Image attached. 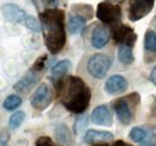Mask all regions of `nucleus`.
Instances as JSON below:
<instances>
[{
	"instance_id": "1",
	"label": "nucleus",
	"mask_w": 156,
	"mask_h": 146,
	"mask_svg": "<svg viewBox=\"0 0 156 146\" xmlns=\"http://www.w3.org/2000/svg\"><path fill=\"white\" fill-rule=\"evenodd\" d=\"M61 104L71 113L83 114L91 101V90L85 82L76 75L54 80Z\"/></svg>"
},
{
	"instance_id": "2",
	"label": "nucleus",
	"mask_w": 156,
	"mask_h": 146,
	"mask_svg": "<svg viewBox=\"0 0 156 146\" xmlns=\"http://www.w3.org/2000/svg\"><path fill=\"white\" fill-rule=\"evenodd\" d=\"M44 44L51 54H58L66 44L65 12L59 9H46L39 15Z\"/></svg>"
},
{
	"instance_id": "3",
	"label": "nucleus",
	"mask_w": 156,
	"mask_h": 146,
	"mask_svg": "<svg viewBox=\"0 0 156 146\" xmlns=\"http://www.w3.org/2000/svg\"><path fill=\"white\" fill-rule=\"evenodd\" d=\"M121 16V7L111 1H102L96 7V17L98 20L105 25L113 26V29L120 25Z\"/></svg>"
},
{
	"instance_id": "4",
	"label": "nucleus",
	"mask_w": 156,
	"mask_h": 146,
	"mask_svg": "<svg viewBox=\"0 0 156 146\" xmlns=\"http://www.w3.org/2000/svg\"><path fill=\"white\" fill-rule=\"evenodd\" d=\"M138 102H139V95L138 93H131L127 97L118 98L113 102V110H114L120 123L127 126L132 122L133 114L131 110V103L136 106Z\"/></svg>"
},
{
	"instance_id": "5",
	"label": "nucleus",
	"mask_w": 156,
	"mask_h": 146,
	"mask_svg": "<svg viewBox=\"0 0 156 146\" xmlns=\"http://www.w3.org/2000/svg\"><path fill=\"white\" fill-rule=\"evenodd\" d=\"M112 65V60L108 55L103 53H96L91 55L87 64L88 73L95 79H102L106 77Z\"/></svg>"
},
{
	"instance_id": "6",
	"label": "nucleus",
	"mask_w": 156,
	"mask_h": 146,
	"mask_svg": "<svg viewBox=\"0 0 156 146\" xmlns=\"http://www.w3.org/2000/svg\"><path fill=\"white\" fill-rule=\"evenodd\" d=\"M155 0H129V19L137 22L147 17L154 9Z\"/></svg>"
},
{
	"instance_id": "7",
	"label": "nucleus",
	"mask_w": 156,
	"mask_h": 146,
	"mask_svg": "<svg viewBox=\"0 0 156 146\" xmlns=\"http://www.w3.org/2000/svg\"><path fill=\"white\" fill-rule=\"evenodd\" d=\"M51 103H52L51 89H49L48 84L41 83L30 97V104L33 106V108L42 111V110L47 109Z\"/></svg>"
},
{
	"instance_id": "8",
	"label": "nucleus",
	"mask_w": 156,
	"mask_h": 146,
	"mask_svg": "<svg viewBox=\"0 0 156 146\" xmlns=\"http://www.w3.org/2000/svg\"><path fill=\"white\" fill-rule=\"evenodd\" d=\"M113 40L119 43V46H127L133 48L137 41V34L131 26L120 24L113 29Z\"/></svg>"
},
{
	"instance_id": "9",
	"label": "nucleus",
	"mask_w": 156,
	"mask_h": 146,
	"mask_svg": "<svg viewBox=\"0 0 156 146\" xmlns=\"http://www.w3.org/2000/svg\"><path fill=\"white\" fill-rule=\"evenodd\" d=\"M1 13H2V17L7 22L13 23V24H20L27 18L25 11L22 7H20L18 5L11 4V2L4 4L1 6Z\"/></svg>"
},
{
	"instance_id": "10",
	"label": "nucleus",
	"mask_w": 156,
	"mask_h": 146,
	"mask_svg": "<svg viewBox=\"0 0 156 146\" xmlns=\"http://www.w3.org/2000/svg\"><path fill=\"white\" fill-rule=\"evenodd\" d=\"M127 88H129V83H127L126 78L120 74L111 75L105 83V91L112 96L125 92L127 90Z\"/></svg>"
},
{
	"instance_id": "11",
	"label": "nucleus",
	"mask_w": 156,
	"mask_h": 146,
	"mask_svg": "<svg viewBox=\"0 0 156 146\" xmlns=\"http://www.w3.org/2000/svg\"><path fill=\"white\" fill-rule=\"evenodd\" d=\"M90 120L94 125L98 126H106L109 127L113 123V117H112V113L109 108L106 104H101L98 106L95 109L93 110L91 115H90Z\"/></svg>"
},
{
	"instance_id": "12",
	"label": "nucleus",
	"mask_w": 156,
	"mask_h": 146,
	"mask_svg": "<svg viewBox=\"0 0 156 146\" xmlns=\"http://www.w3.org/2000/svg\"><path fill=\"white\" fill-rule=\"evenodd\" d=\"M40 73L35 72L30 68V71L25 73L23 77H20V80L13 84V90L20 93H27L31 88L35 86V84L39 82Z\"/></svg>"
},
{
	"instance_id": "13",
	"label": "nucleus",
	"mask_w": 156,
	"mask_h": 146,
	"mask_svg": "<svg viewBox=\"0 0 156 146\" xmlns=\"http://www.w3.org/2000/svg\"><path fill=\"white\" fill-rule=\"evenodd\" d=\"M113 133L108 130H98V129H89L84 134V143L88 145H101L111 141L113 139Z\"/></svg>"
},
{
	"instance_id": "14",
	"label": "nucleus",
	"mask_w": 156,
	"mask_h": 146,
	"mask_svg": "<svg viewBox=\"0 0 156 146\" xmlns=\"http://www.w3.org/2000/svg\"><path fill=\"white\" fill-rule=\"evenodd\" d=\"M111 40V30L105 25H96L91 34V46L96 49L103 48Z\"/></svg>"
},
{
	"instance_id": "15",
	"label": "nucleus",
	"mask_w": 156,
	"mask_h": 146,
	"mask_svg": "<svg viewBox=\"0 0 156 146\" xmlns=\"http://www.w3.org/2000/svg\"><path fill=\"white\" fill-rule=\"evenodd\" d=\"M145 62H151L156 57V31L149 29L144 35Z\"/></svg>"
},
{
	"instance_id": "16",
	"label": "nucleus",
	"mask_w": 156,
	"mask_h": 146,
	"mask_svg": "<svg viewBox=\"0 0 156 146\" xmlns=\"http://www.w3.org/2000/svg\"><path fill=\"white\" fill-rule=\"evenodd\" d=\"M129 137L132 141L143 144V143H151V139L154 138V133L150 128L147 127H133L130 133Z\"/></svg>"
},
{
	"instance_id": "17",
	"label": "nucleus",
	"mask_w": 156,
	"mask_h": 146,
	"mask_svg": "<svg viewBox=\"0 0 156 146\" xmlns=\"http://www.w3.org/2000/svg\"><path fill=\"white\" fill-rule=\"evenodd\" d=\"M54 137H55V140L58 141L60 145L64 146H70L72 143V135H71V132L69 127L65 125V123H59L54 127Z\"/></svg>"
},
{
	"instance_id": "18",
	"label": "nucleus",
	"mask_w": 156,
	"mask_h": 146,
	"mask_svg": "<svg viewBox=\"0 0 156 146\" xmlns=\"http://www.w3.org/2000/svg\"><path fill=\"white\" fill-rule=\"evenodd\" d=\"M85 25H87L85 18H83L82 16L75 15V13L70 15L69 22H67V28L71 35H79L85 29Z\"/></svg>"
},
{
	"instance_id": "19",
	"label": "nucleus",
	"mask_w": 156,
	"mask_h": 146,
	"mask_svg": "<svg viewBox=\"0 0 156 146\" xmlns=\"http://www.w3.org/2000/svg\"><path fill=\"white\" fill-rule=\"evenodd\" d=\"M71 67H72V64H71V61L67 60V59L57 62V64L52 67V70H51L54 80H59V79L64 78V75L71 70Z\"/></svg>"
},
{
	"instance_id": "20",
	"label": "nucleus",
	"mask_w": 156,
	"mask_h": 146,
	"mask_svg": "<svg viewBox=\"0 0 156 146\" xmlns=\"http://www.w3.org/2000/svg\"><path fill=\"white\" fill-rule=\"evenodd\" d=\"M118 60L122 65H131L135 61V55L131 47L127 46H119L118 48Z\"/></svg>"
},
{
	"instance_id": "21",
	"label": "nucleus",
	"mask_w": 156,
	"mask_h": 146,
	"mask_svg": "<svg viewBox=\"0 0 156 146\" xmlns=\"http://www.w3.org/2000/svg\"><path fill=\"white\" fill-rule=\"evenodd\" d=\"M72 11L75 15L78 16H82L83 18H85L87 20L93 18V15H94V11H93V7L90 5H87V4H76V5H72Z\"/></svg>"
},
{
	"instance_id": "22",
	"label": "nucleus",
	"mask_w": 156,
	"mask_h": 146,
	"mask_svg": "<svg viewBox=\"0 0 156 146\" xmlns=\"http://www.w3.org/2000/svg\"><path fill=\"white\" fill-rule=\"evenodd\" d=\"M22 98L18 95H9L5 101L2 102V108L7 111H12V110L17 109L22 104Z\"/></svg>"
},
{
	"instance_id": "23",
	"label": "nucleus",
	"mask_w": 156,
	"mask_h": 146,
	"mask_svg": "<svg viewBox=\"0 0 156 146\" xmlns=\"http://www.w3.org/2000/svg\"><path fill=\"white\" fill-rule=\"evenodd\" d=\"M25 120V113L24 111H15L10 119H9V127L11 129H17Z\"/></svg>"
},
{
	"instance_id": "24",
	"label": "nucleus",
	"mask_w": 156,
	"mask_h": 146,
	"mask_svg": "<svg viewBox=\"0 0 156 146\" xmlns=\"http://www.w3.org/2000/svg\"><path fill=\"white\" fill-rule=\"evenodd\" d=\"M24 25L33 33H41L42 31V26H41V22L37 18L33 17V16H27V18L24 19Z\"/></svg>"
},
{
	"instance_id": "25",
	"label": "nucleus",
	"mask_w": 156,
	"mask_h": 146,
	"mask_svg": "<svg viewBox=\"0 0 156 146\" xmlns=\"http://www.w3.org/2000/svg\"><path fill=\"white\" fill-rule=\"evenodd\" d=\"M88 125V116L87 115H82V116H78L75 121V125H73V129L76 133H80L84 128L87 127Z\"/></svg>"
},
{
	"instance_id": "26",
	"label": "nucleus",
	"mask_w": 156,
	"mask_h": 146,
	"mask_svg": "<svg viewBox=\"0 0 156 146\" xmlns=\"http://www.w3.org/2000/svg\"><path fill=\"white\" fill-rule=\"evenodd\" d=\"M46 61H47V55H42L40 56L39 59L35 61V64L33 65L31 70L35 71V72H39L41 73L43 70H44V66H46Z\"/></svg>"
},
{
	"instance_id": "27",
	"label": "nucleus",
	"mask_w": 156,
	"mask_h": 146,
	"mask_svg": "<svg viewBox=\"0 0 156 146\" xmlns=\"http://www.w3.org/2000/svg\"><path fill=\"white\" fill-rule=\"evenodd\" d=\"M35 145L36 146H57L54 144V141L52 140V138L48 137V135H41V137H39L37 140H36V143H35Z\"/></svg>"
},
{
	"instance_id": "28",
	"label": "nucleus",
	"mask_w": 156,
	"mask_h": 146,
	"mask_svg": "<svg viewBox=\"0 0 156 146\" xmlns=\"http://www.w3.org/2000/svg\"><path fill=\"white\" fill-rule=\"evenodd\" d=\"M10 137H11V134H10L9 129H6V128L0 129V146L7 145V143L10 140Z\"/></svg>"
},
{
	"instance_id": "29",
	"label": "nucleus",
	"mask_w": 156,
	"mask_h": 146,
	"mask_svg": "<svg viewBox=\"0 0 156 146\" xmlns=\"http://www.w3.org/2000/svg\"><path fill=\"white\" fill-rule=\"evenodd\" d=\"M150 80L156 85V66L153 68V71H151V73H150Z\"/></svg>"
},
{
	"instance_id": "30",
	"label": "nucleus",
	"mask_w": 156,
	"mask_h": 146,
	"mask_svg": "<svg viewBox=\"0 0 156 146\" xmlns=\"http://www.w3.org/2000/svg\"><path fill=\"white\" fill-rule=\"evenodd\" d=\"M112 146H132V145H130V144H127V143H125L122 140H117V141L113 143Z\"/></svg>"
},
{
	"instance_id": "31",
	"label": "nucleus",
	"mask_w": 156,
	"mask_h": 146,
	"mask_svg": "<svg viewBox=\"0 0 156 146\" xmlns=\"http://www.w3.org/2000/svg\"><path fill=\"white\" fill-rule=\"evenodd\" d=\"M144 146H155V144L154 143H148V144H145Z\"/></svg>"
},
{
	"instance_id": "32",
	"label": "nucleus",
	"mask_w": 156,
	"mask_h": 146,
	"mask_svg": "<svg viewBox=\"0 0 156 146\" xmlns=\"http://www.w3.org/2000/svg\"><path fill=\"white\" fill-rule=\"evenodd\" d=\"M107 1H117V0H107Z\"/></svg>"
},
{
	"instance_id": "33",
	"label": "nucleus",
	"mask_w": 156,
	"mask_h": 146,
	"mask_svg": "<svg viewBox=\"0 0 156 146\" xmlns=\"http://www.w3.org/2000/svg\"><path fill=\"white\" fill-rule=\"evenodd\" d=\"M101 146H108V145H106V144H105V145H103V144H101Z\"/></svg>"
}]
</instances>
